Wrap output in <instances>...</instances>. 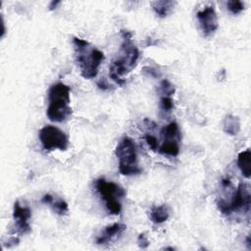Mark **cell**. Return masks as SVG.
<instances>
[{
	"instance_id": "1",
	"label": "cell",
	"mask_w": 251,
	"mask_h": 251,
	"mask_svg": "<svg viewBox=\"0 0 251 251\" xmlns=\"http://www.w3.org/2000/svg\"><path fill=\"white\" fill-rule=\"evenodd\" d=\"M123 43L119 52V56L112 61L110 66V77L119 86L125 85L126 79L122 77L134 70L139 58L138 48L133 43V35L127 30L121 31Z\"/></svg>"
},
{
	"instance_id": "2",
	"label": "cell",
	"mask_w": 251,
	"mask_h": 251,
	"mask_svg": "<svg viewBox=\"0 0 251 251\" xmlns=\"http://www.w3.org/2000/svg\"><path fill=\"white\" fill-rule=\"evenodd\" d=\"M75 56L80 75L83 78L91 79L97 76L98 69L104 60V54L94 47L89 41L79 38L73 39Z\"/></svg>"
},
{
	"instance_id": "3",
	"label": "cell",
	"mask_w": 251,
	"mask_h": 251,
	"mask_svg": "<svg viewBox=\"0 0 251 251\" xmlns=\"http://www.w3.org/2000/svg\"><path fill=\"white\" fill-rule=\"evenodd\" d=\"M70 93V88L63 82H56L50 87L48 92L49 105L46 111L50 121L62 123L72 115Z\"/></svg>"
},
{
	"instance_id": "4",
	"label": "cell",
	"mask_w": 251,
	"mask_h": 251,
	"mask_svg": "<svg viewBox=\"0 0 251 251\" xmlns=\"http://www.w3.org/2000/svg\"><path fill=\"white\" fill-rule=\"evenodd\" d=\"M116 156L119 160V171L125 176H134L141 173L137 164V153L135 141L126 136L116 147Z\"/></svg>"
},
{
	"instance_id": "5",
	"label": "cell",
	"mask_w": 251,
	"mask_h": 251,
	"mask_svg": "<svg viewBox=\"0 0 251 251\" xmlns=\"http://www.w3.org/2000/svg\"><path fill=\"white\" fill-rule=\"evenodd\" d=\"M96 188L101 198L104 200L109 213L119 215L122 210L121 199L126 195L125 190L113 182H107L103 178L97 180Z\"/></svg>"
},
{
	"instance_id": "6",
	"label": "cell",
	"mask_w": 251,
	"mask_h": 251,
	"mask_svg": "<svg viewBox=\"0 0 251 251\" xmlns=\"http://www.w3.org/2000/svg\"><path fill=\"white\" fill-rule=\"evenodd\" d=\"M220 211L225 215H231L233 212L243 209L246 213L250 210V193L246 184L240 183L236 190L227 202H217Z\"/></svg>"
},
{
	"instance_id": "7",
	"label": "cell",
	"mask_w": 251,
	"mask_h": 251,
	"mask_svg": "<svg viewBox=\"0 0 251 251\" xmlns=\"http://www.w3.org/2000/svg\"><path fill=\"white\" fill-rule=\"evenodd\" d=\"M39 139L42 147L47 150H66L69 146V138L66 134L54 126H45L39 131Z\"/></svg>"
},
{
	"instance_id": "8",
	"label": "cell",
	"mask_w": 251,
	"mask_h": 251,
	"mask_svg": "<svg viewBox=\"0 0 251 251\" xmlns=\"http://www.w3.org/2000/svg\"><path fill=\"white\" fill-rule=\"evenodd\" d=\"M32 217V211L27 206H22L19 201L14 204L13 218H14V228L15 232L18 235H24L31 232V225L29 223Z\"/></svg>"
},
{
	"instance_id": "9",
	"label": "cell",
	"mask_w": 251,
	"mask_h": 251,
	"mask_svg": "<svg viewBox=\"0 0 251 251\" xmlns=\"http://www.w3.org/2000/svg\"><path fill=\"white\" fill-rule=\"evenodd\" d=\"M196 17L204 36H211L217 31L219 27L218 17L213 6H207L204 9L198 11Z\"/></svg>"
},
{
	"instance_id": "10",
	"label": "cell",
	"mask_w": 251,
	"mask_h": 251,
	"mask_svg": "<svg viewBox=\"0 0 251 251\" xmlns=\"http://www.w3.org/2000/svg\"><path fill=\"white\" fill-rule=\"evenodd\" d=\"M127 227L123 224L115 223L111 226H107L103 232L97 237V244H106L108 243L112 238L116 237L117 235L122 234L126 231Z\"/></svg>"
},
{
	"instance_id": "11",
	"label": "cell",
	"mask_w": 251,
	"mask_h": 251,
	"mask_svg": "<svg viewBox=\"0 0 251 251\" xmlns=\"http://www.w3.org/2000/svg\"><path fill=\"white\" fill-rule=\"evenodd\" d=\"M237 166L246 179H249L251 176V151L246 149L240 152L237 156Z\"/></svg>"
},
{
	"instance_id": "12",
	"label": "cell",
	"mask_w": 251,
	"mask_h": 251,
	"mask_svg": "<svg viewBox=\"0 0 251 251\" xmlns=\"http://www.w3.org/2000/svg\"><path fill=\"white\" fill-rule=\"evenodd\" d=\"M180 139L164 138L162 145L158 148L160 154L168 156H178L180 153Z\"/></svg>"
},
{
	"instance_id": "13",
	"label": "cell",
	"mask_w": 251,
	"mask_h": 251,
	"mask_svg": "<svg viewBox=\"0 0 251 251\" xmlns=\"http://www.w3.org/2000/svg\"><path fill=\"white\" fill-rule=\"evenodd\" d=\"M170 213L167 205L154 206L150 211V220L154 224H162L169 219Z\"/></svg>"
},
{
	"instance_id": "14",
	"label": "cell",
	"mask_w": 251,
	"mask_h": 251,
	"mask_svg": "<svg viewBox=\"0 0 251 251\" xmlns=\"http://www.w3.org/2000/svg\"><path fill=\"white\" fill-rule=\"evenodd\" d=\"M175 5V1H165V0H163V1H154L151 3L153 10L160 18L168 16Z\"/></svg>"
},
{
	"instance_id": "15",
	"label": "cell",
	"mask_w": 251,
	"mask_h": 251,
	"mask_svg": "<svg viewBox=\"0 0 251 251\" xmlns=\"http://www.w3.org/2000/svg\"><path fill=\"white\" fill-rule=\"evenodd\" d=\"M223 130L230 135H235L240 131L239 119L232 115H228L223 122Z\"/></svg>"
},
{
	"instance_id": "16",
	"label": "cell",
	"mask_w": 251,
	"mask_h": 251,
	"mask_svg": "<svg viewBox=\"0 0 251 251\" xmlns=\"http://www.w3.org/2000/svg\"><path fill=\"white\" fill-rule=\"evenodd\" d=\"M158 92L162 97H172L174 96L176 90H175V87L168 79H163L160 82Z\"/></svg>"
},
{
	"instance_id": "17",
	"label": "cell",
	"mask_w": 251,
	"mask_h": 251,
	"mask_svg": "<svg viewBox=\"0 0 251 251\" xmlns=\"http://www.w3.org/2000/svg\"><path fill=\"white\" fill-rule=\"evenodd\" d=\"M49 205L51 206V208L53 209V211L56 214L61 215V216L65 215L69 210L67 202L63 199H59V200H56V201H54V199H53V201Z\"/></svg>"
},
{
	"instance_id": "18",
	"label": "cell",
	"mask_w": 251,
	"mask_h": 251,
	"mask_svg": "<svg viewBox=\"0 0 251 251\" xmlns=\"http://www.w3.org/2000/svg\"><path fill=\"white\" fill-rule=\"evenodd\" d=\"M174 108V100L171 97H161L160 109L164 113H169Z\"/></svg>"
},
{
	"instance_id": "19",
	"label": "cell",
	"mask_w": 251,
	"mask_h": 251,
	"mask_svg": "<svg viewBox=\"0 0 251 251\" xmlns=\"http://www.w3.org/2000/svg\"><path fill=\"white\" fill-rule=\"evenodd\" d=\"M227 7L232 14L236 15L244 10V3L239 0H231V1H228Z\"/></svg>"
},
{
	"instance_id": "20",
	"label": "cell",
	"mask_w": 251,
	"mask_h": 251,
	"mask_svg": "<svg viewBox=\"0 0 251 251\" xmlns=\"http://www.w3.org/2000/svg\"><path fill=\"white\" fill-rule=\"evenodd\" d=\"M145 141H146V143L148 144V146H149L153 151H156V150L158 149V144H159V142H158V139H157L154 135L147 134V135H145Z\"/></svg>"
},
{
	"instance_id": "21",
	"label": "cell",
	"mask_w": 251,
	"mask_h": 251,
	"mask_svg": "<svg viewBox=\"0 0 251 251\" xmlns=\"http://www.w3.org/2000/svg\"><path fill=\"white\" fill-rule=\"evenodd\" d=\"M137 243H138V246L140 248H147L148 245H149V240L146 238V236L144 235V233H140L138 235V238H137Z\"/></svg>"
},
{
	"instance_id": "22",
	"label": "cell",
	"mask_w": 251,
	"mask_h": 251,
	"mask_svg": "<svg viewBox=\"0 0 251 251\" xmlns=\"http://www.w3.org/2000/svg\"><path fill=\"white\" fill-rule=\"evenodd\" d=\"M52 201H53V196L51 194H48V193L43 195V197L41 199V202H43L45 204H50Z\"/></svg>"
},
{
	"instance_id": "23",
	"label": "cell",
	"mask_w": 251,
	"mask_h": 251,
	"mask_svg": "<svg viewBox=\"0 0 251 251\" xmlns=\"http://www.w3.org/2000/svg\"><path fill=\"white\" fill-rule=\"evenodd\" d=\"M97 86L99 87V89H102V90H107L108 89V85H107V83L105 82V80L104 79H101L100 81H98L97 82Z\"/></svg>"
},
{
	"instance_id": "24",
	"label": "cell",
	"mask_w": 251,
	"mask_h": 251,
	"mask_svg": "<svg viewBox=\"0 0 251 251\" xmlns=\"http://www.w3.org/2000/svg\"><path fill=\"white\" fill-rule=\"evenodd\" d=\"M59 3H60V1H52V2L50 3V5H49V9H50V10H53L54 8H56V6H57Z\"/></svg>"
},
{
	"instance_id": "25",
	"label": "cell",
	"mask_w": 251,
	"mask_h": 251,
	"mask_svg": "<svg viewBox=\"0 0 251 251\" xmlns=\"http://www.w3.org/2000/svg\"><path fill=\"white\" fill-rule=\"evenodd\" d=\"M246 244H247L248 249H251V245H250V236H247V238H246Z\"/></svg>"
},
{
	"instance_id": "26",
	"label": "cell",
	"mask_w": 251,
	"mask_h": 251,
	"mask_svg": "<svg viewBox=\"0 0 251 251\" xmlns=\"http://www.w3.org/2000/svg\"><path fill=\"white\" fill-rule=\"evenodd\" d=\"M165 249H170V250H174V248H173V247H166Z\"/></svg>"
}]
</instances>
